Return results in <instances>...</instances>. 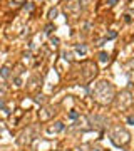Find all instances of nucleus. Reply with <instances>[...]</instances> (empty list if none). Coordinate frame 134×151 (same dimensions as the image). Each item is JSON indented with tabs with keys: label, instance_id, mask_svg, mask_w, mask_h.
I'll use <instances>...</instances> for the list:
<instances>
[{
	"label": "nucleus",
	"instance_id": "3",
	"mask_svg": "<svg viewBox=\"0 0 134 151\" xmlns=\"http://www.w3.org/2000/svg\"><path fill=\"white\" fill-rule=\"evenodd\" d=\"M75 52H77V54H80V55H84L87 52V47L84 45V44H77V45H75Z\"/></svg>",
	"mask_w": 134,
	"mask_h": 151
},
{
	"label": "nucleus",
	"instance_id": "14",
	"mask_svg": "<svg viewBox=\"0 0 134 151\" xmlns=\"http://www.w3.org/2000/svg\"><path fill=\"white\" fill-rule=\"evenodd\" d=\"M127 123H129V124H133V126H134V116H129V117H127Z\"/></svg>",
	"mask_w": 134,
	"mask_h": 151
},
{
	"label": "nucleus",
	"instance_id": "10",
	"mask_svg": "<svg viewBox=\"0 0 134 151\" xmlns=\"http://www.w3.org/2000/svg\"><path fill=\"white\" fill-rule=\"evenodd\" d=\"M116 35H117V34H116V32H114V30H111V32H109V34L106 35V39H114V37H116Z\"/></svg>",
	"mask_w": 134,
	"mask_h": 151
},
{
	"label": "nucleus",
	"instance_id": "7",
	"mask_svg": "<svg viewBox=\"0 0 134 151\" xmlns=\"http://www.w3.org/2000/svg\"><path fill=\"white\" fill-rule=\"evenodd\" d=\"M57 14H59V10H57V8H52V10L49 12V17H50V19H55V15Z\"/></svg>",
	"mask_w": 134,
	"mask_h": 151
},
{
	"label": "nucleus",
	"instance_id": "6",
	"mask_svg": "<svg viewBox=\"0 0 134 151\" xmlns=\"http://www.w3.org/2000/svg\"><path fill=\"white\" fill-rule=\"evenodd\" d=\"M99 61L100 62H107V61H109V54H107V52H100V54H99Z\"/></svg>",
	"mask_w": 134,
	"mask_h": 151
},
{
	"label": "nucleus",
	"instance_id": "16",
	"mask_svg": "<svg viewBox=\"0 0 134 151\" xmlns=\"http://www.w3.org/2000/svg\"><path fill=\"white\" fill-rule=\"evenodd\" d=\"M116 2H117V0H107V3H109V5H116Z\"/></svg>",
	"mask_w": 134,
	"mask_h": 151
},
{
	"label": "nucleus",
	"instance_id": "4",
	"mask_svg": "<svg viewBox=\"0 0 134 151\" xmlns=\"http://www.w3.org/2000/svg\"><path fill=\"white\" fill-rule=\"evenodd\" d=\"M0 76H2V77H8V76H10V67H8V66H3V67L0 69Z\"/></svg>",
	"mask_w": 134,
	"mask_h": 151
},
{
	"label": "nucleus",
	"instance_id": "12",
	"mask_svg": "<svg viewBox=\"0 0 134 151\" xmlns=\"http://www.w3.org/2000/svg\"><path fill=\"white\" fill-rule=\"evenodd\" d=\"M15 86H22V79L20 77H15Z\"/></svg>",
	"mask_w": 134,
	"mask_h": 151
},
{
	"label": "nucleus",
	"instance_id": "13",
	"mask_svg": "<svg viewBox=\"0 0 134 151\" xmlns=\"http://www.w3.org/2000/svg\"><path fill=\"white\" fill-rule=\"evenodd\" d=\"M0 109H5V101L0 97Z\"/></svg>",
	"mask_w": 134,
	"mask_h": 151
},
{
	"label": "nucleus",
	"instance_id": "1",
	"mask_svg": "<svg viewBox=\"0 0 134 151\" xmlns=\"http://www.w3.org/2000/svg\"><path fill=\"white\" fill-rule=\"evenodd\" d=\"M94 94H96V99L99 101L100 104H107V103H111L112 101V97H114V89H112V86L109 82H99L97 84V87H96V91H94Z\"/></svg>",
	"mask_w": 134,
	"mask_h": 151
},
{
	"label": "nucleus",
	"instance_id": "8",
	"mask_svg": "<svg viewBox=\"0 0 134 151\" xmlns=\"http://www.w3.org/2000/svg\"><path fill=\"white\" fill-rule=\"evenodd\" d=\"M69 117H70V119H77V117H79V113H77V111H70V113H69Z\"/></svg>",
	"mask_w": 134,
	"mask_h": 151
},
{
	"label": "nucleus",
	"instance_id": "9",
	"mask_svg": "<svg viewBox=\"0 0 134 151\" xmlns=\"http://www.w3.org/2000/svg\"><path fill=\"white\" fill-rule=\"evenodd\" d=\"M52 30H54V25L52 24H49V25L45 27V34H52Z\"/></svg>",
	"mask_w": 134,
	"mask_h": 151
},
{
	"label": "nucleus",
	"instance_id": "11",
	"mask_svg": "<svg viewBox=\"0 0 134 151\" xmlns=\"http://www.w3.org/2000/svg\"><path fill=\"white\" fill-rule=\"evenodd\" d=\"M35 103H44V96H42V94L37 96V97H35Z\"/></svg>",
	"mask_w": 134,
	"mask_h": 151
},
{
	"label": "nucleus",
	"instance_id": "5",
	"mask_svg": "<svg viewBox=\"0 0 134 151\" xmlns=\"http://www.w3.org/2000/svg\"><path fill=\"white\" fill-rule=\"evenodd\" d=\"M62 129H64V124H62V123H55L52 128H50V131H52V133H60Z\"/></svg>",
	"mask_w": 134,
	"mask_h": 151
},
{
	"label": "nucleus",
	"instance_id": "15",
	"mask_svg": "<svg viewBox=\"0 0 134 151\" xmlns=\"http://www.w3.org/2000/svg\"><path fill=\"white\" fill-rule=\"evenodd\" d=\"M5 94V86H0V96H3Z\"/></svg>",
	"mask_w": 134,
	"mask_h": 151
},
{
	"label": "nucleus",
	"instance_id": "2",
	"mask_svg": "<svg viewBox=\"0 0 134 151\" xmlns=\"http://www.w3.org/2000/svg\"><path fill=\"white\" fill-rule=\"evenodd\" d=\"M129 139H131V134H129L126 129L117 128V129L112 133V141L117 144V146H126V144L129 143Z\"/></svg>",
	"mask_w": 134,
	"mask_h": 151
}]
</instances>
